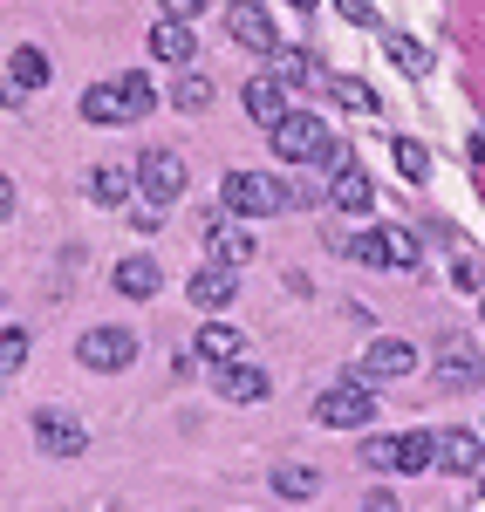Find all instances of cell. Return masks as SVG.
Masks as SVG:
<instances>
[{
  "instance_id": "4fadbf2b",
  "label": "cell",
  "mask_w": 485,
  "mask_h": 512,
  "mask_svg": "<svg viewBox=\"0 0 485 512\" xmlns=\"http://www.w3.org/2000/svg\"><path fill=\"white\" fill-rule=\"evenodd\" d=\"M233 294H240V274L219 267V260L192 274V308H212V315H219V308H233Z\"/></svg>"
},
{
  "instance_id": "d6986e66",
  "label": "cell",
  "mask_w": 485,
  "mask_h": 512,
  "mask_svg": "<svg viewBox=\"0 0 485 512\" xmlns=\"http://www.w3.org/2000/svg\"><path fill=\"white\" fill-rule=\"evenodd\" d=\"M130 192H137L130 164H89V198H96V205H123Z\"/></svg>"
},
{
  "instance_id": "7c38bea8",
  "label": "cell",
  "mask_w": 485,
  "mask_h": 512,
  "mask_svg": "<svg viewBox=\"0 0 485 512\" xmlns=\"http://www.w3.org/2000/svg\"><path fill=\"white\" fill-rule=\"evenodd\" d=\"M219 396H233V403H267V396H274V376H267L260 362H226V369H219Z\"/></svg>"
},
{
  "instance_id": "d590c367",
  "label": "cell",
  "mask_w": 485,
  "mask_h": 512,
  "mask_svg": "<svg viewBox=\"0 0 485 512\" xmlns=\"http://www.w3.org/2000/svg\"><path fill=\"white\" fill-rule=\"evenodd\" d=\"M363 512H397V492H383V485H376V492H363Z\"/></svg>"
},
{
  "instance_id": "5bb4252c",
  "label": "cell",
  "mask_w": 485,
  "mask_h": 512,
  "mask_svg": "<svg viewBox=\"0 0 485 512\" xmlns=\"http://www.w3.org/2000/svg\"><path fill=\"white\" fill-rule=\"evenodd\" d=\"M82 123H103V130L130 123V103H123L117 82H89V89H82Z\"/></svg>"
},
{
  "instance_id": "74e56055",
  "label": "cell",
  "mask_w": 485,
  "mask_h": 512,
  "mask_svg": "<svg viewBox=\"0 0 485 512\" xmlns=\"http://www.w3.org/2000/svg\"><path fill=\"white\" fill-rule=\"evenodd\" d=\"M7 212H14V185H7V171H0V226H7Z\"/></svg>"
},
{
  "instance_id": "44dd1931",
  "label": "cell",
  "mask_w": 485,
  "mask_h": 512,
  "mask_svg": "<svg viewBox=\"0 0 485 512\" xmlns=\"http://www.w3.org/2000/svg\"><path fill=\"white\" fill-rule=\"evenodd\" d=\"M438 383H445V390H465V383H479V349H465V342H445V355H438Z\"/></svg>"
},
{
  "instance_id": "83f0119b",
  "label": "cell",
  "mask_w": 485,
  "mask_h": 512,
  "mask_svg": "<svg viewBox=\"0 0 485 512\" xmlns=\"http://www.w3.org/2000/svg\"><path fill=\"white\" fill-rule=\"evenodd\" d=\"M171 103H178L185 117H192V110H205V103H212V76H199V69H192V76H178V89H171Z\"/></svg>"
},
{
  "instance_id": "3957f363",
  "label": "cell",
  "mask_w": 485,
  "mask_h": 512,
  "mask_svg": "<svg viewBox=\"0 0 485 512\" xmlns=\"http://www.w3.org/2000/svg\"><path fill=\"white\" fill-rule=\"evenodd\" d=\"M315 417H322L328 431H363L369 417H376V390H369L363 376H349V383H335V390H322V403H315Z\"/></svg>"
},
{
  "instance_id": "7a4b0ae2",
  "label": "cell",
  "mask_w": 485,
  "mask_h": 512,
  "mask_svg": "<svg viewBox=\"0 0 485 512\" xmlns=\"http://www.w3.org/2000/svg\"><path fill=\"white\" fill-rule=\"evenodd\" d=\"M130 178H137V192L151 198V205H171V198H185V158L171 151V144H158V151H144V158L130 164Z\"/></svg>"
},
{
  "instance_id": "f1b7e54d",
  "label": "cell",
  "mask_w": 485,
  "mask_h": 512,
  "mask_svg": "<svg viewBox=\"0 0 485 512\" xmlns=\"http://www.w3.org/2000/svg\"><path fill=\"white\" fill-rule=\"evenodd\" d=\"M28 362V328H0V383Z\"/></svg>"
},
{
  "instance_id": "52a82bcc",
  "label": "cell",
  "mask_w": 485,
  "mask_h": 512,
  "mask_svg": "<svg viewBox=\"0 0 485 512\" xmlns=\"http://www.w3.org/2000/svg\"><path fill=\"white\" fill-rule=\"evenodd\" d=\"M199 233L212 239V260H219V267H233V274L260 253V239L246 233V226H233V219H219V212H199Z\"/></svg>"
},
{
  "instance_id": "d6a6232c",
  "label": "cell",
  "mask_w": 485,
  "mask_h": 512,
  "mask_svg": "<svg viewBox=\"0 0 485 512\" xmlns=\"http://www.w3.org/2000/svg\"><path fill=\"white\" fill-rule=\"evenodd\" d=\"M335 14H342L349 28H383V14H376L369 0H335Z\"/></svg>"
},
{
  "instance_id": "d4e9b609",
  "label": "cell",
  "mask_w": 485,
  "mask_h": 512,
  "mask_svg": "<svg viewBox=\"0 0 485 512\" xmlns=\"http://www.w3.org/2000/svg\"><path fill=\"white\" fill-rule=\"evenodd\" d=\"M274 492L281 499H315L322 492V472L315 465H274Z\"/></svg>"
},
{
  "instance_id": "ffe728a7",
  "label": "cell",
  "mask_w": 485,
  "mask_h": 512,
  "mask_svg": "<svg viewBox=\"0 0 485 512\" xmlns=\"http://www.w3.org/2000/svg\"><path fill=\"white\" fill-rule=\"evenodd\" d=\"M390 472H431V437L424 431H390Z\"/></svg>"
},
{
  "instance_id": "e575fe53",
  "label": "cell",
  "mask_w": 485,
  "mask_h": 512,
  "mask_svg": "<svg viewBox=\"0 0 485 512\" xmlns=\"http://www.w3.org/2000/svg\"><path fill=\"white\" fill-rule=\"evenodd\" d=\"M199 14H205V0H164V21H185V28H192Z\"/></svg>"
},
{
  "instance_id": "9c48e42d",
  "label": "cell",
  "mask_w": 485,
  "mask_h": 512,
  "mask_svg": "<svg viewBox=\"0 0 485 512\" xmlns=\"http://www.w3.org/2000/svg\"><path fill=\"white\" fill-rule=\"evenodd\" d=\"M226 35L240 41V48H253V55H274V48H281L267 7H253V0H233V7H226Z\"/></svg>"
},
{
  "instance_id": "ba28073f",
  "label": "cell",
  "mask_w": 485,
  "mask_h": 512,
  "mask_svg": "<svg viewBox=\"0 0 485 512\" xmlns=\"http://www.w3.org/2000/svg\"><path fill=\"white\" fill-rule=\"evenodd\" d=\"M35 89H48V55H41V48H14V55H7V82H0V103L14 110V103L35 96Z\"/></svg>"
},
{
  "instance_id": "cb8c5ba5",
  "label": "cell",
  "mask_w": 485,
  "mask_h": 512,
  "mask_svg": "<svg viewBox=\"0 0 485 512\" xmlns=\"http://www.w3.org/2000/svg\"><path fill=\"white\" fill-rule=\"evenodd\" d=\"M383 48H390V62H397L404 76H431V48H424V41H410V35H397V28H390V35H383Z\"/></svg>"
},
{
  "instance_id": "4316f807",
  "label": "cell",
  "mask_w": 485,
  "mask_h": 512,
  "mask_svg": "<svg viewBox=\"0 0 485 512\" xmlns=\"http://www.w3.org/2000/svg\"><path fill=\"white\" fill-rule=\"evenodd\" d=\"M281 55V82H294V89H315V82H328L322 69H315V55L308 48H274Z\"/></svg>"
},
{
  "instance_id": "e0dca14e",
  "label": "cell",
  "mask_w": 485,
  "mask_h": 512,
  "mask_svg": "<svg viewBox=\"0 0 485 512\" xmlns=\"http://www.w3.org/2000/svg\"><path fill=\"white\" fill-rule=\"evenodd\" d=\"M117 294H130V301H151V294H158V260H144V253H130V260H117Z\"/></svg>"
},
{
  "instance_id": "603a6c76",
  "label": "cell",
  "mask_w": 485,
  "mask_h": 512,
  "mask_svg": "<svg viewBox=\"0 0 485 512\" xmlns=\"http://www.w3.org/2000/svg\"><path fill=\"white\" fill-rule=\"evenodd\" d=\"M328 198H335L342 212H369V205H376V192H369V178L356 171V164H349V171H335V185H328Z\"/></svg>"
},
{
  "instance_id": "f546056e",
  "label": "cell",
  "mask_w": 485,
  "mask_h": 512,
  "mask_svg": "<svg viewBox=\"0 0 485 512\" xmlns=\"http://www.w3.org/2000/svg\"><path fill=\"white\" fill-rule=\"evenodd\" d=\"M397 171H404L410 185H417V178H431V151H424V144H410V137H397Z\"/></svg>"
},
{
  "instance_id": "484cf974",
  "label": "cell",
  "mask_w": 485,
  "mask_h": 512,
  "mask_svg": "<svg viewBox=\"0 0 485 512\" xmlns=\"http://www.w3.org/2000/svg\"><path fill=\"white\" fill-rule=\"evenodd\" d=\"M328 96H335L342 110H363V117H376V89H369L363 76H328Z\"/></svg>"
},
{
  "instance_id": "8992f818",
  "label": "cell",
  "mask_w": 485,
  "mask_h": 512,
  "mask_svg": "<svg viewBox=\"0 0 485 512\" xmlns=\"http://www.w3.org/2000/svg\"><path fill=\"white\" fill-rule=\"evenodd\" d=\"M76 362L82 369H103V376H110V369H130V362H137V335H130V328H89L76 342Z\"/></svg>"
},
{
  "instance_id": "8d00e7d4",
  "label": "cell",
  "mask_w": 485,
  "mask_h": 512,
  "mask_svg": "<svg viewBox=\"0 0 485 512\" xmlns=\"http://www.w3.org/2000/svg\"><path fill=\"white\" fill-rule=\"evenodd\" d=\"M322 164H328V171H349L356 158H349V144H328V151H322Z\"/></svg>"
},
{
  "instance_id": "ac0fdd59",
  "label": "cell",
  "mask_w": 485,
  "mask_h": 512,
  "mask_svg": "<svg viewBox=\"0 0 485 512\" xmlns=\"http://www.w3.org/2000/svg\"><path fill=\"white\" fill-rule=\"evenodd\" d=\"M199 355L226 369V362H240V355H246V335L233 328V321H205V328H199Z\"/></svg>"
},
{
  "instance_id": "8fae6325",
  "label": "cell",
  "mask_w": 485,
  "mask_h": 512,
  "mask_svg": "<svg viewBox=\"0 0 485 512\" xmlns=\"http://www.w3.org/2000/svg\"><path fill=\"white\" fill-rule=\"evenodd\" d=\"M417 369V342H404V335H376L363 355V383L369 376H410Z\"/></svg>"
},
{
  "instance_id": "4dcf8cb0",
  "label": "cell",
  "mask_w": 485,
  "mask_h": 512,
  "mask_svg": "<svg viewBox=\"0 0 485 512\" xmlns=\"http://www.w3.org/2000/svg\"><path fill=\"white\" fill-rule=\"evenodd\" d=\"M335 246H342V253H356L363 267H383V233H356V239L335 233Z\"/></svg>"
},
{
  "instance_id": "ab89813d",
  "label": "cell",
  "mask_w": 485,
  "mask_h": 512,
  "mask_svg": "<svg viewBox=\"0 0 485 512\" xmlns=\"http://www.w3.org/2000/svg\"><path fill=\"white\" fill-rule=\"evenodd\" d=\"M294 7H315V0H294Z\"/></svg>"
},
{
  "instance_id": "6da1fadb",
  "label": "cell",
  "mask_w": 485,
  "mask_h": 512,
  "mask_svg": "<svg viewBox=\"0 0 485 512\" xmlns=\"http://www.w3.org/2000/svg\"><path fill=\"white\" fill-rule=\"evenodd\" d=\"M281 205H287V185L274 171H226V212L267 219V212H281Z\"/></svg>"
},
{
  "instance_id": "836d02e7",
  "label": "cell",
  "mask_w": 485,
  "mask_h": 512,
  "mask_svg": "<svg viewBox=\"0 0 485 512\" xmlns=\"http://www.w3.org/2000/svg\"><path fill=\"white\" fill-rule=\"evenodd\" d=\"M363 465L390 472V431H383V437H363Z\"/></svg>"
},
{
  "instance_id": "2e32d148",
  "label": "cell",
  "mask_w": 485,
  "mask_h": 512,
  "mask_svg": "<svg viewBox=\"0 0 485 512\" xmlns=\"http://www.w3.org/2000/svg\"><path fill=\"white\" fill-rule=\"evenodd\" d=\"M151 55H158V62H199V35H192L185 21H158V28H151Z\"/></svg>"
},
{
  "instance_id": "7402d4cb",
  "label": "cell",
  "mask_w": 485,
  "mask_h": 512,
  "mask_svg": "<svg viewBox=\"0 0 485 512\" xmlns=\"http://www.w3.org/2000/svg\"><path fill=\"white\" fill-rule=\"evenodd\" d=\"M417 260H424V239L404 233V226H390V233H383V267H397V274H417Z\"/></svg>"
},
{
  "instance_id": "277c9868",
  "label": "cell",
  "mask_w": 485,
  "mask_h": 512,
  "mask_svg": "<svg viewBox=\"0 0 485 512\" xmlns=\"http://www.w3.org/2000/svg\"><path fill=\"white\" fill-rule=\"evenodd\" d=\"M267 137H274V158H281V164H315V158L328 151L322 117H308V110H287V117L274 123Z\"/></svg>"
},
{
  "instance_id": "5b68a950",
  "label": "cell",
  "mask_w": 485,
  "mask_h": 512,
  "mask_svg": "<svg viewBox=\"0 0 485 512\" xmlns=\"http://www.w3.org/2000/svg\"><path fill=\"white\" fill-rule=\"evenodd\" d=\"M485 465V437L465 431V424H451V431L431 437V472H451V478H472Z\"/></svg>"
},
{
  "instance_id": "f35d334b",
  "label": "cell",
  "mask_w": 485,
  "mask_h": 512,
  "mask_svg": "<svg viewBox=\"0 0 485 512\" xmlns=\"http://www.w3.org/2000/svg\"><path fill=\"white\" fill-rule=\"evenodd\" d=\"M479 383H485V355H479Z\"/></svg>"
},
{
  "instance_id": "30bf717a",
  "label": "cell",
  "mask_w": 485,
  "mask_h": 512,
  "mask_svg": "<svg viewBox=\"0 0 485 512\" xmlns=\"http://www.w3.org/2000/svg\"><path fill=\"white\" fill-rule=\"evenodd\" d=\"M35 444L48 451V458H76L89 437H82V424L69 417V410H41V417H35Z\"/></svg>"
},
{
  "instance_id": "1f68e13d",
  "label": "cell",
  "mask_w": 485,
  "mask_h": 512,
  "mask_svg": "<svg viewBox=\"0 0 485 512\" xmlns=\"http://www.w3.org/2000/svg\"><path fill=\"white\" fill-rule=\"evenodd\" d=\"M117 89H123V103H130V117H144V110H151V103H158V89H151V82L137 76V69H130V76H123Z\"/></svg>"
},
{
  "instance_id": "9a60e30c",
  "label": "cell",
  "mask_w": 485,
  "mask_h": 512,
  "mask_svg": "<svg viewBox=\"0 0 485 512\" xmlns=\"http://www.w3.org/2000/svg\"><path fill=\"white\" fill-rule=\"evenodd\" d=\"M240 103H246V117H253V123H267V130H274V123L287 117V89H281L274 76H253V82L240 89Z\"/></svg>"
}]
</instances>
